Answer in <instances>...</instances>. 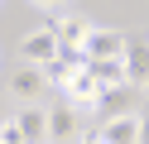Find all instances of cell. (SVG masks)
I'll use <instances>...</instances> for the list:
<instances>
[{
    "mask_svg": "<svg viewBox=\"0 0 149 144\" xmlns=\"http://www.w3.org/2000/svg\"><path fill=\"white\" fill-rule=\"evenodd\" d=\"M125 48H130V34H120V29H91L82 53H87V63H120Z\"/></svg>",
    "mask_w": 149,
    "mask_h": 144,
    "instance_id": "cell-1",
    "label": "cell"
},
{
    "mask_svg": "<svg viewBox=\"0 0 149 144\" xmlns=\"http://www.w3.org/2000/svg\"><path fill=\"white\" fill-rule=\"evenodd\" d=\"M96 115H101V125L125 120V115H139V86H111V91H101Z\"/></svg>",
    "mask_w": 149,
    "mask_h": 144,
    "instance_id": "cell-2",
    "label": "cell"
},
{
    "mask_svg": "<svg viewBox=\"0 0 149 144\" xmlns=\"http://www.w3.org/2000/svg\"><path fill=\"white\" fill-rule=\"evenodd\" d=\"M58 53H63V43H58V34L48 24L34 29V34H24V67H48Z\"/></svg>",
    "mask_w": 149,
    "mask_h": 144,
    "instance_id": "cell-3",
    "label": "cell"
},
{
    "mask_svg": "<svg viewBox=\"0 0 149 144\" xmlns=\"http://www.w3.org/2000/svg\"><path fill=\"white\" fill-rule=\"evenodd\" d=\"M77 139H82V120H77V111H72L68 101L48 106V144H77Z\"/></svg>",
    "mask_w": 149,
    "mask_h": 144,
    "instance_id": "cell-4",
    "label": "cell"
},
{
    "mask_svg": "<svg viewBox=\"0 0 149 144\" xmlns=\"http://www.w3.org/2000/svg\"><path fill=\"white\" fill-rule=\"evenodd\" d=\"M10 91H15V101H19V106H39V101H43V91H48L43 67H24V63H19V72L10 77Z\"/></svg>",
    "mask_w": 149,
    "mask_h": 144,
    "instance_id": "cell-5",
    "label": "cell"
},
{
    "mask_svg": "<svg viewBox=\"0 0 149 144\" xmlns=\"http://www.w3.org/2000/svg\"><path fill=\"white\" fill-rule=\"evenodd\" d=\"M10 120H15V130L24 134V144H48V106H24Z\"/></svg>",
    "mask_w": 149,
    "mask_h": 144,
    "instance_id": "cell-6",
    "label": "cell"
},
{
    "mask_svg": "<svg viewBox=\"0 0 149 144\" xmlns=\"http://www.w3.org/2000/svg\"><path fill=\"white\" fill-rule=\"evenodd\" d=\"M91 19H82V15H68V19H58L53 24V34H58V43H63V53H82L87 48V38H91Z\"/></svg>",
    "mask_w": 149,
    "mask_h": 144,
    "instance_id": "cell-7",
    "label": "cell"
},
{
    "mask_svg": "<svg viewBox=\"0 0 149 144\" xmlns=\"http://www.w3.org/2000/svg\"><path fill=\"white\" fill-rule=\"evenodd\" d=\"M125 72H130V86H149V38H130Z\"/></svg>",
    "mask_w": 149,
    "mask_h": 144,
    "instance_id": "cell-8",
    "label": "cell"
},
{
    "mask_svg": "<svg viewBox=\"0 0 149 144\" xmlns=\"http://www.w3.org/2000/svg\"><path fill=\"white\" fill-rule=\"evenodd\" d=\"M139 115H144V111H139ZM139 115H125V120L101 125V139H106V144H139Z\"/></svg>",
    "mask_w": 149,
    "mask_h": 144,
    "instance_id": "cell-9",
    "label": "cell"
},
{
    "mask_svg": "<svg viewBox=\"0 0 149 144\" xmlns=\"http://www.w3.org/2000/svg\"><path fill=\"white\" fill-rule=\"evenodd\" d=\"M87 72L96 77V86H101V91H111V86H130L125 58H120V63H87Z\"/></svg>",
    "mask_w": 149,
    "mask_h": 144,
    "instance_id": "cell-10",
    "label": "cell"
},
{
    "mask_svg": "<svg viewBox=\"0 0 149 144\" xmlns=\"http://www.w3.org/2000/svg\"><path fill=\"white\" fill-rule=\"evenodd\" d=\"M0 144H24V134H19V130H15V120H10V125H5V130H0Z\"/></svg>",
    "mask_w": 149,
    "mask_h": 144,
    "instance_id": "cell-11",
    "label": "cell"
},
{
    "mask_svg": "<svg viewBox=\"0 0 149 144\" xmlns=\"http://www.w3.org/2000/svg\"><path fill=\"white\" fill-rule=\"evenodd\" d=\"M77 144H106V139H101V125H96V130H82V139Z\"/></svg>",
    "mask_w": 149,
    "mask_h": 144,
    "instance_id": "cell-12",
    "label": "cell"
},
{
    "mask_svg": "<svg viewBox=\"0 0 149 144\" xmlns=\"http://www.w3.org/2000/svg\"><path fill=\"white\" fill-rule=\"evenodd\" d=\"M139 144H149V111L139 115Z\"/></svg>",
    "mask_w": 149,
    "mask_h": 144,
    "instance_id": "cell-13",
    "label": "cell"
}]
</instances>
